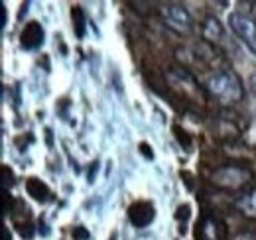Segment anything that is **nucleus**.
<instances>
[{
    "label": "nucleus",
    "instance_id": "obj_5",
    "mask_svg": "<svg viewBox=\"0 0 256 240\" xmlns=\"http://www.w3.org/2000/svg\"><path fill=\"white\" fill-rule=\"evenodd\" d=\"M160 16L172 30L180 34H188L193 28L192 14L184 4H164L160 8Z\"/></svg>",
    "mask_w": 256,
    "mask_h": 240
},
{
    "label": "nucleus",
    "instance_id": "obj_14",
    "mask_svg": "<svg viewBox=\"0 0 256 240\" xmlns=\"http://www.w3.org/2000/svg\"><path fill=\"white\" fill-rule=\"evenodd\" d=\"M83 226H77V230H73V236L75 238H89V232L87 230H81Z\"/></svg>",
    "mask_w": 256,
    "mask_h": 240
},
{
    "label": "nucleus",
    "instance_id": "obj_16",
    "mask_svg": "<svg viewBox=\"0 0 256 240\" xmlns=\"http://www.w3.org/2000/svg\"><path fill=\"white\" fill-rule=\"evenodd\" d=\"M2 240H10V232H8V228H6V226L2 228Z\"/></svg>",
    "mask_w": 256,
    "mask_h": 240
},
{
    "label": "nucleus",
    "instance_id": "obj_3",
    "mask_svg": "<svg viewBox=\"0 0 256 240\" xmlns=\"http://www.w3.org/2000/svg\"><path fill=\"white\" fill-rule=\"evenodd\" d=\"M166 79H168L170 87L176 90V92H178L182 98H186V100H190V102H195V104L205 102L203 89L199 87L197 79L193 77L188 69H182V67H172V69H168Z\"/></svg>",
    "mask_w": 256,
    "mask_h": 240
},
{
    "label": "nucleus",
    "instance_id": "obj_6",
    "mask_svg": "<svg viewBox=\"0 0 256 240\" xmlns=\"http://www.w3.org/2000/svg\"><path fill=\"white\" fill-rule=\"evenodd\" d=\"M199 240H224L226 236V226L224 222L215 216V214H205L199 222V230H197Z\"/></svg>",
    "mask_w": 256,
    "mask_h": 240
},
{
    "label": "nucleus",
    "instance_id": "obj_7",
    "mask_svg": "<svg viewBox=\"0 0 256 240\" xmlns=\"http://www.w3.org/2000/svg\"><path fill=\"white\" fill-rule=\"evenodd\" d=\"M154 216H156V209L150 201H136L128 209V218L136 228H146L148 224H152Z\"/></svg>",
    "mask_w": 256,
    "mask_h": 240
},
{
    "label": "nucleus",
    "instance_id": "obj_2",
    "mask_svg": "<svg viewBox=\"0 0 256 240\" xmlns=\"http://www.w3.org/2000/svg\"><path fill=\"white\" fill-rule=\"evenodd\" d=\"M252 172L246 164H224L211 174V183L224 191H240L250 185Z\"/></svg>",
    "mask_w": 256,
    "mask_h": 240
},
{
    "label": "nucleus",
    "instance_id": "obj_9",
    "mask_svg": "<svg viewBox=\"0 0 256 240\" xmlns=\"http://www.w3.org/2000/svg\"><path fill=\"white\" fill-rule=\"evenodd\" d=\"M234 207L240 210L246 218H254L256 220V187L242 191V193L236 197Z\"/></svg>",
    "mask_w": 256,
    "mask_h": 240
},
{
    "label": "nucleus",
    "instance_id": "obj_4",
    "mask_svg": "<svg viewBox=\"0 0 256 240\" xmlns=\"http://www.w3.org/2000/svg\"><path fill=\"white\" fill-rule=\"evenodd\" d=\"M228 28L232 34L248 48V52L256 58V20L242 12H230L228 14Z\"/></svg>",
    "mask_w": 256,
    "mask_h": 240
},
{
    "label": "nucleus",
    "instance_id": "obj_8",
    "mask_svg": "<svg viewBox=\"0 0 256 240\" xmlns=\"http://www.w3.org/2000/svg\"><path fill=\"white\" fill-rule=\"evenodd\" d=\"M44 28L40 22H28L24 28H22V34H20V44L24 50H38L42 44H44Z\"/></svg>",
    "mask_w": 256,
    "mask_h": 240
},
{
    "label": "nucleus",
    "instance_id": "obj_12",
    "mask_svg": "<svg viewBox=\"0 0 256 240\" xmlns=\"http://www.w3.org/2000/svg\"><path fill=\"white\" fill-rule=\"evenodd\" d=\"M71 20H73V28H75L77 38H83V36H85L87 16H85V12H83L81 6H73V8H71Z\"/></svg>",
    "mask_w": 256,
    "mask_h": 240
},
{
    "label": "nucleus",
    "instance_id": "obj_13",
    "mask_svg": "<svg viewBox=\"0 0 256 240\" xmlns=\"http://www.w3.org/2000/svg\"><path fill=\"white\" fill-rule=\"evenodd\" d=\"M232 240H256V232H240Z\"/></svg>",
    "mask_w": 256,
    "mask_h": 240
},
{
    "label": "nucleus",
    "instance_id": "obj_17",
    "mask_svg": "<svg viewBox=\"0 0 256 240\" xmlns=\"http://www.w3.org/2000/svg\"><path fill=\"white\" fill-rule=\"evenodd\" d=\"M6 24V8H4V4H2V26Z\"/></svg>",
    "mask_w": 256,
    "mask_h": 240
},
{
    "label": "nucleus",
    "instance_id": "obj_15",
    "mask_svg": "<svg viewBox=\"0 0 256 240\" xmlns=\"http://www.w3.org/2000/svg\"><path fill=\"white\" fill-rule=\"evenodd\" d=\"M250 90H252V94L256 96V73L250 77Z\"/></svg>",
    "mask_w": 256,
    "mask_h": 240
},
{
    "label": "nucleus",
    "instance_id": "obj_1",
    "mask_svg": "<svg viewBox=\"0 0 256 240\" xmlns=\"http://www.w3.org/2000/svg\"><path fill=\"white\" fill-rule=\"evenodd\" d=\"M207 92L223 106H232L236 102L242 100L244 96V87H242V81L240 77L230 71V69H223V71H217L215 75L209 77L207 81Z\"/></svg>",
    "mask_w": 256,
    "mask_h": 240
},
{
    "label": "nucleus",
    "instance_id": "obj_11",
    "mask_svg": "<svg viewBox=\"0 0 256 240\" xmlns=\"http://www.w3.org/2000/svg\"><path fill=\"white\" fill-rule=\"evenodd\" d=\"M201 30H203V38H205L207 42H221V40L224 38L223 26H221V24H219V20H217V18H213V16L205 18V22H203Z\"/></svg>",
    "mask_w": 256,
    "mask_h": 240
},
{
    "label": "nucleus",
    "instance_id": "obj_10",
    "mask_svg": "<svg viewBox=\"0 0 256 240\" xmlns=\"http://www.w3.org/2000/svg\"><path fill=\"white\" fill-rule=\"evenodd\" d=\"M26 191H28L30 197H34V199L40 201V203H46V201H50V197H52L50 187H48L44 181L36 180V178H30V180L26 181Z\"/></svg>",
    "mask_w": 256,
    "mask_h": 240
}]
</instances>
